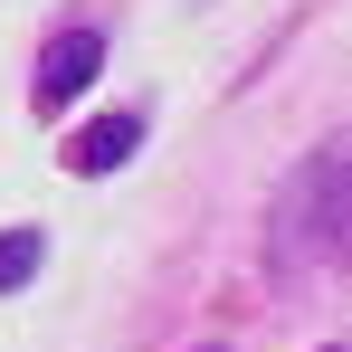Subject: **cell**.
I'll list each match as a JSON object with an SVG mask.
<instances>
[{
	"label": "cell",
	"instance_id": "7a4b0ae2",
	"mask_svg": "<svg viewBox=\"0 0 352 352\" xmlns=\"http://www.w3.org/2000/svg\"><path fill=\"white\" fill-rule=\"evenodd\" d=\"M143 153V115H96V133L67 143V172H124Z\"/></svg>",
	"mask_w": 352,
	"mask_h": 352
},
{
	"label": "cell",
	"instance_id": "3957f363",
	"mask_svg": "<svg viewBox=\"0 0 352 352\" xmlns=\"http://www.w3.org/2000/svg\"><path fill=\"white\" fill-rule=\"evenodd\" d=\"M38 257H48V248H38V229H10V238H0V295L29 286V276H38Z\"/></svg>",
	"mask_w": 352,
	"mask_h": 352
},
{
	"label": "cell",
	"instance_id": "6da1fadb",
	"mask_svg": "<svg viewBox=\"0 0 352 352\" xmlns=\"http://www.w3.org/2000/svg\"><path fill=\"white\" fill-rule=\"evenodd\" d=\"M96 67H105V38H96V29H67V38H48V58H38V115L76 105V96L96 86Z\"/></svg>",
	"mask_w": 352,
	"mask_h": 352
}]
</instances>
